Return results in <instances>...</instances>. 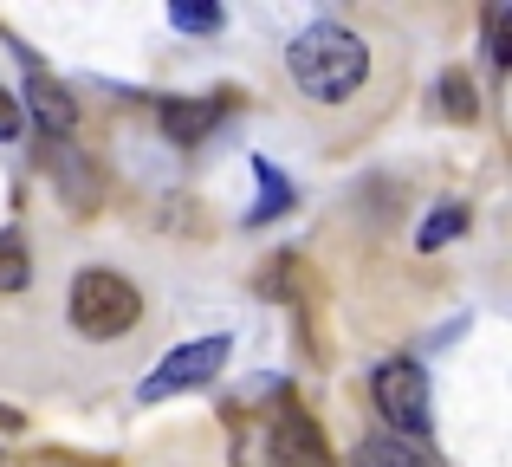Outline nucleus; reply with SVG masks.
<instances>
[{"mask_svg":"<svg viewBox=\"0 0 512 467\" xmlns=\"http://www.w3.org/2000/svg\"><path fill=\"white\" fill-rule=\"evenodd\" d=\"M286 72L312 104H344V98H357L363 78H370V46H363L350 26L318 20L286 46Z\"/></svg>","mask_w":512,"mask_h":467,"instance_id":"1","label":"nucleus"},{"mask_svg":"<svg viewBox=\"0 0 512 467\" xmlns=\"http://www.w3.org/2000/svg\"><path fill=\"white\" fill-rule=\"evenodd\" d=\"M65 312H72V331H85V338L111 344V338H124V331H137L143 292L130 286L124 273H111V266H85V273H72Z\"/></svg>","mask_w":512,"mask_h":467,"instance_id":"2","label":"nucleus"},{"mask_svg":"<svg viewBox=\"0 0 512 467\" xmlns=\"http://www.w3.org/2000/svg\"><path fill=\"white\" fill-rule=\"evenodd\" d=\"M227 357H234V338H227V331H208V338L175 344L163 364L137 383V403H169V396H182V390H201V383L221 377Z\"/></svg>","mask_w":512,"mask_h":467,"instance_id":"3","label":"nucleus"},{"mask_svg":"<svg viewBox=\"0 0 512 467\" xmlns=\"http://www.w3.org/2000/svg\"><path fill=\"white\" fill-rule=\"evenodd\" d=\"M370 403H376V416H383L396 435H428V377H422V364H409V357L376 364Z\"/></svg>","mask_w":512,"mask_h":467,"instance_id":"4","label":"nucleus"},{"mask_svg":"<svg viewBox=\"0 0 512 467\" xmlns=\"http://www.w3.org/2000/svg\"><path fill=\"white\" fill-rule=\"evenodd\" d=\"M266 461L273 467H331V448L305 409H279L273 429H266Z\"/></svg>","mask_w":512,"mask_h":467,"instance_id":"5","label":"nucleus"},{"mask_svg":"<svg viewBox=\"0 0 512 467\" xmlns=\"http://www.w3.org/2000/svg\"><path fill=\"white\" fill-rule=\"evenodd\" d=\"M26 111L39 117V130H46V137H72V130H78V104H72V91H65L59 78H46L39 65L26 72Z\"/></svg>","mask_w":512,"mask_h":467,"instance_id":"6","label":"nucleus"},{"mask_svg":"<svg viewBox=\"0 0 512 467\" xmlns=\"http://www.w3.org/2000/svg\"><path fill=\"white\" fill-rule=\"evenodd\" d=\"M221 117H227V98H169L163 104V137L175 150H195Z\"/></svg>","mask_w":512,"mask_h":467,"instance_id":"7","label":"nucleus"},{"mask_svg":"<svg viewBox=\"0 0 512 467\" xmlns=\"http://www.w3.org/2000/svg\"><path fill=\"white\" fill-rule=\"evenodd\" d=\"M467 221H474V215H467L461 202H441L435 215H428L422 228H415V253H441L448 240H461V234H467Z\"/></svg>","mask_w":512,"mask_h":467,"instance_id":"8","label":"nucleus"},{"mask_svg":"<svg viewBox=\"0 0 512 467\" xmlns=\"http://www.w3.org/2000/svg\"><path fill=\"white\" fill-rule=\"evenodd\" d=\"M435 98H441V117H454V124H474L480 117V98H474V78L467 72H441Z\"/></svg>","mask_w":512,"mask_h":467,"instance_id":"9","label":"nucleus"},{"mask_svg":"<svg viewBox=\"0 0 512 467\" xmlns=\"http://www.w3.org/2000/svg\"><path fill=\"white\" fill-rule=\"evenodd\" d=\"M253 176H260V208H253L247 221H273V215H286V208H292V182L279 176L266 156H253Z\"/></svg>","mask_w":512,"mask_h":467,"instance_id":"10","label":"nucleus"},{"mask_svg":"<svg viewBox=\"0 0 512 467\" xmlns=\"http://www.w3.org/2000/svg\"><path fill=\"white\" fill-rule=\"evenodd\" d=\"M357 467H422V455L409 442H396V435H370L357 448Z\"/></svg>","mask_w":512,"mask_h":467,"instance_id":"11","label":"nucleus"},{"mask_svg":"<svg viewBox=\"0 0 512 467\" xmlns=\"http://www.w3.org/2000/svg\"><path fill=\"white\" fill-rule=\"evenodd\" d=\"M26 286V240L20 234H0V292H20Z\"/></svg>","mask_w":512,"mask_h":467,"instance_id":"12","label":"nucleus"},{"mask_svg":"<svg viewBox=\"0 0 512 467\" xmlns=\"http://www.w3.org/2000/svg\"><path fill=\"white\" fill-rule=\"evenodd\" d=\"M487 59L500 65V72L512 65V13H506V7H493V13H487Z\"/></svg>","mask_w":512,"mask_h":467,"instance_id":"13","label":"nucleus"},{"mask_svg":"<svg viewBox=\"0 0 512 467\" xmlns=\"http://www.w3.org/2000/svg\"><path fill=\"white\" fill-rule=\"evenodd\" d=\"M169 20L182 26V33H214V26H221V7H195V0H175Z\"/></svg>","mask_w":512,"mask_h":467,"instance_id":"14","label":"nucleus"},{"mask_svg":"<svg viewBox=\"0 0 512 467\" xmlns=\"http://www.w3.org/2000/svg\"><path fill=\"white\" fill-rule=\"evenodd\" d=\"M20 130V104H13V91L0 85V137H13Z\"/></svg>","mask_w":512,"mask_h":467,"instance_id":"15","label":"nucleus"}]
</instances>
